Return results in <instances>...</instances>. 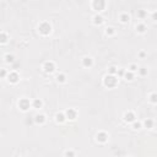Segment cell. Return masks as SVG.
I'll use <instances>...</instances> for the list:
<instances>
[{
	"label": "cell",
	"mask_w": 157,
	"mask_h": 157,
	"mask_svg": "<svg viewBox=\"0 0 157 157\" xmlns=\"http://www.w3.org/2000/svg\"><path fill=\"white\" fill-rule=\"evenodd\" d=\"M118 83H119V78L115 75L107 74L103 77V86L107 87V88H115L118 86Z\"/></svg>",
	"instance_id": "obj_1"
},
{
	"label": "cell",
	"mask_w": 157,
	"mask_h": 157,
	"mask_svg": "<svg viewBox=\"0 0 157 157\" xmlns=\"http://www.w3.org/2000/svg\"><path fill=\"white\" fill-rule=\"evenodd\" d=\"M37 29H38V32H39L40 36L47 37V36H49L52 33V25L48 21H42V22H39Z\"/></svg>",
	"instance_id": "obj_2"
},
{
	"label": "cell",
	"mask_w": 157,
	"mask_h": 157,
	"mask_svg": "<svg viewBox=\"0 0 157 157\" xmlns=\"http://www.w3.org/2000/svg\"><path fill=\"white\" fill-rule=\"evenodd\" d=\"M92 10L96 11V13H101L105 7H107V1L105 0H93L91 2Z\"/></svg>",
	"instance_id": "obj_3"
},
{
	"label": "cell",
	"mask_w": 157,
	"mask_h": 157,
	"mask_svg": "<svg viewBox=\"0 0 157 157\" xmlns=\"http://www.w3.org/2000/svg\"><path fill=\"white\" fill-rule=\"evenodd\" d=\"M6 81L10 83V85H16L20 82V72L17 70H11L9 71L7 76H6Z\"/></svg>",
	"instance_id": "obj_4"
},
{
	"label": "cell",
	"mask_w": 157,
	"mask_h": 157,
	"mask_svg": "<svg viewBox=\"0 0 157 157\" xmlns=\"http://www.w3.org/2000/svg\"><path fill=\"white\" fill-rule=\"evenodd\" d=\"M17 107H18V109H20L21 112H27V110H29V108H31V101H29L28 98H26V97H22V98L18 99Z\"/></svg>",
	"instance_id": "obj_5"
},
{
	"label": "cell",
	"mask_w": 157,
	"mask_h": 157,
	"mask_svg": "<svg viewBox=\"0 0 157 157\" xmlns=\"http://www.w3.org/2000/svg\"><path fill=\"white\" fill-rule=\"evenodd\" d=\"M55 69H56V65H55V63L54 61H52V60H47V61H44L43 63V65H42V70L45 72V74H53L54 71H55Z\"/></svg>",
	"instance_id": "obj_6"
},
{
	"label": "cell",
	"mask_w": 157,
	"mask_h": 157,
	"mask_svg": "<svg viewBox=\"0 0 157 157\" xmlns=\"http://www.w3.org/2000/svg\"><path fill=\"white\" fill-rule=\"evenodd\" d=\"M108 139H109V134L107 131L101 130L96 134V141L98 144H105V142H108Z\"/></svg>",
	"instance_id": "obj_7"
},
{
	"label": "cell",
	"mask_w": 157,
	"mask_h": 157,
	"mask_svg": "<svg viewBox=\"0 0 157 157\" xmlns=\"http://www.w3.org/2000/svg\"><path fill=\"white\" fill-rule=\"evenodd\" d=\"M137 119V117H136V114L132 112V110H126L125 113H124V115H123V120L126 123V124H131L132 121H135Z\"/></svg>",
	"instance_id": "obj_8"
},
{
	"label": "cell",
	"mask_w": 157,
	"mask_h": 157,
	"mask_svg": "<svg viewBox=\"0 0 157 157\" xmlns=\"http://www.w3.org/2000/svg\"><path fill=\"white\" fill-rule=\"evenodd\" d=\"M33 123L37 125H44L47 123V115L43 113H36L33 115Z\"/></svg>",
	"instance_id": "obj_9"
},
{
	"label": "cell",
	"mask_w": 157,
	"mask_h": 157,
	"mask_svg": "<svg viewBox=\"0 0 157 157\" xmlns=\"http://www.w3.org/2000/svg\"><path fill=\"white\" fill-rule=\"evenodd\" d=\"M81 65H82L85 69H91V67L94 65V60H93L92 56L85 55V56L81 59Z\"/></svg>",
	"instance_id": "obj_10"
},
{
	"label": "cell",
	"mask_w": 157,
	"mask_h": 157,
	"mask_svg": "<svg viewBox=\"0 0 157 157\" xmlns=\"http://www.w3.org/2000/svg\"><path fill=\"white\" fill-rule=\"evenodd\" d=\"M64 114L66 117V120H76V118L78 117V112L75 108H67Z\"/></svg>",
	"instance_id": "obj_11"
},
{
	"label": "cell",
	"mask_w": 157,
	"mask_h": 157,
	"mask_svg": "<svg viewBox=\"0 0 157 157\" xmlns=\"http://www.w3.org/2000/svg\"><path fill=\"white\" fill-rule=\"evenodd\" d=\"M103 22H104V17L102 13H94L92 16V23L94 26H101V25H103Z\"/></svg>",
	"instance_id": "obj_12"
},
{
	"label": "cell",
	"mask_w": 157,
	"mask_h": 157,
	"mask_svg": "<svg viewBox=\"0 0 157 157\" xmlns=\"http://www.w3.org/2000/svg\"><path fill=\"white\" fill-rule=\"evenodd\" d=\"M54 120H55V123H58V124H64L65 121H67V120H66V117H65V114H64V112H58V113L55 114V117H54Z\"/></svg>",
	"instance_id": "obj_13"
},
{
	"label": "cell",
	"mask_w": 157,
	"mask_h": 157,
	"mask_svg": "<svg viewBox=\"0 0 157 157\" xmlns=\"http://www.w3.org/2000/svg\"><path fill=\"white\" fill-rule=\"evenodd\" d=\"M43 107V101L40 98H34L31 101V108L33 109H40Z\"/></svg>",
	"instance_id": "obj_14"
},
{
	"label": "cell",
	"mask_w": 157,
	"mask_h": 157,
	"mask_svg": "<svg viewBox=\"0 0 157 157\" xmlns=\"http://www.w3.org/2000/svg\"><path fill=\"white\" fill-rule=\"evenodd\" d=\"M141 123H142V128H145V129H152V128H155V120L152 118H146Z\"/></svg>",
	"instance_id": "obj_15"
},
{
	"label": "cell",
	"mask_w": 157,
	"mask_h": 157,
	"mask_svg": "<svg viewBox=\"0 0 157 157\" xmlns=\"http://www.w3.org/2000/svg\"><path fill=\"white\" fill-rule=\"evenodd\" d=\"M135 29H136V32H137L139 34H144V33H146V31H147V26H146L145 22H139V23L136 25Z\"/></svg>",
	"instance_id": "obj_16"
},
{
	"label": "cell",
	"mask_w": 157,
	"mask_h": 157,
	"mask_svg": "<svg viewBox=\"0 0 157 157\" xmlns=\"http://www.w3.org/2000/svg\"><path fill=\"white\" fill-rule=\"evenodd\" d=\"M4 61L6 63V64H10V65H12L13 63H16V58H15V55L13 54H10V53H6L5 55H4Z\"/></svg>",
	"instance_id": "obj_17"
},
{
	"label": "cell",
	"mask_w": 157,
	"mask_h": 157,
	"mask_svg": "<svg viewBox=\"0 0 157 157\" xmlns=\"http://www.w3.org/2000/svg\"><path fill=\"white\" fill-rule=\"evenodd\" d=\"M55 81H56L58 83H65V82L67 81V76H66V74H64V72H59V74L55 76Z\"/></svg>",
	"instance_id": "obj_18"
},
{
	"label": "cell",
	"mask_w": 157,
	"mask_h": 157,
	"mask_svg": "<svg viewBox=\"0 0 157 157\" xmlns=\"http://www.w3.org/2000/svg\"><path fill=\"white\" fill-rule=\"evenodd\" d=\"M119 21H120L121 23H128V22L130 21V15H129L128 12H121V13H119Z\"/></svg>",
	"instance_id": "obj_19"
},
{
	"label": "cell",
	"mask_w": 157,
	"mask_h": 157,
	"mask_svg": "<svg viewBox=\"0 0 157 157\" xmlns=\"http://www.w3.org/2000/svg\"><path fill=\"white\" fill-rule=\"evenodd\" d=\"M136 72H137L139 76L145 77V76H147V74H148V69H147L146 66H139V69H137Z\"/></svg>",
	"instance_id": "obj_20"
},
{
	"label": "cell",
	"mask_w": 157,
	"mask_h": 157,
	"mask_svg": "<svg viewBox=\"0 0 157 157\" xmlns=\"http://www.w3.org/2000/svg\"><path fill=\"white\" fill-rule=\"evenodd\" d=\"M10 37L6 32H0V44H6L9 42Z\"/></svg>",
	"instance_id": "obj_21"
},
{
	"label": "cell",
	"mask_w": 157,
	"mask_h": 157,
	"mask_svg": "<svg viewBox=\"0 0 157 157\" xmlns=\"http://www.w3.org/2000/svg\"><path fill=\"white\" fill-rule=\"evenodd\" d=\"M136 16H137V18H139V20H145V18L147 17V11H146V10H144V9L137 10Z\"/></svg>",
	"instance_id": "obj_22"
},
{
	"label": "cell",
	"mask_w": 157,
	"mask_h": 157,
	"mask_svg": "<svg viewBox=\"0 0 157 157\" xmlns=\"http://www.w3.org/2000/svg\"><path fill=\"white\" fill-rule=\"evenodd\" d=\"M115 32H117L115 28L114 27H110V26L109 27H105V29H104V34L108 36V37H113L115 34Z\"/></svg>",
	"instance_id": "obj_23"
},
{
	"label": "cell",
	"mask_w": 157,
	"mask_h": 157,
	"mask_svg": "<svg viewBox=\"0 0 157 157\" xmlns=\"http://www.w3.org/2000/svg\"><path fill=\"white\" fill-rule=\"evenodd\" d=\"M130 125H131V128H132L134 130H140V129H142V123H141L140 120H137V119H136L135 121H132Z\"/></svg>",
	"instance_id": "obj_24"
},
{
	"label": "cell",
	"mask_w": 157,
	"mask_h": 157,
	"mask_svg": "<svg viewBox=\"0 0 157 157\" xmlns=\"http://www.w3.org/2000/svg\"><path fill=\"white\" fill-rule=\"evenodd\" d=\"M137 69H139V65L136 64V63H131V64H129V66H128V71H130V72H134V74H136V71H137Z\"/></svg>",
	"instance_id": "obj_25"
},
{
	"label": "cell",
	"mask_w": 157,
	"mask_h": 157,
	"mask_svg": "<svg viewBox=\"0 0 157 157\" xmlns=\"http://www.w3.org/2000/svg\"><path fill=\"white\" fill-rule=\"evenodd\" d=\"M123 78H125L126 81H132L134 78H135V74L134 72H130V71H125V74H124V77Z\"/></svg>",
	"instance_id": "obj_26"
},
{
	"label": "cell",
	"mask_w": 157,
	"mask_h": 157,
	"mask_svg": "<svg viewBox=\"0 0 157 157\" xmlns=\"http://www.w3.org/2000/svg\"><path fill=\"white\" fill-rule=\"evenodd\" d=\"M63 157H76V152H75L74 150H71V148L65 150V151H64V156H63Z\"/></svg>",
	"instance_id": "obj_27"
},
{
	"label": "cell",
	"mask_w": 157,
	"mask_h": 157,
	"mask_svg": "<svg viewBox=\"0 0 157 157\" xmlns=\"http://www.w3.org/2000/svg\"><path fill=\"white\" fill-rule=\"evenodd\" d=\"M148 101H150L152 104H156V103H157V93H156V92H151L150 96H148Z\"/></svg>",
	"instance_id": "obj_28"
},
{
	"label": "cell",
	"mask_w": 157,
	"mask_h": 157,
	"mask_svg": "<svg viewBox=\"0 0 157 157\" xmlns=\"http://www.w3.org/2000/svg\"><path fill=\"white\" fill-rule=\"evenodd\" d=\"M117 71H118V66H115V65H110L108 67V74L109 75H115L117 76Z\"/></svg>",
	"instance_id": "obj_29"
},
{
	"label": "cell",
	"mask_w": 157,
	"mask_h": 157,
	"mask_svg": "<svg viewBox=\"0 0 157 157\" xmlns=\"http://www.w3.org/2000/svg\"><path fill=\"white\" fill-rule=\"evenodd\" d=\"M126 69H123V67H118V71H117V77L118 78H123L124 77V74H125Z\"/></svg>",
	"instance_id": "obj_30"
},
{
	"label": "cell",
	"mask_w": 157,
	"mask_h": 157,
	"mask_svg": "<svg viewBox=\"0 0 157 157\" xmlns=\"http://www.w3.org/2000/svg\"><path fill=\"white\" fill-rule=\"evenodd\" d=\"M9 74V70L5 69V67H0V78H5L6 80V76Z\"/></svg>",
	"instance_id": "obj_31"
},
{
	"label": "cell",
	"mask_w": 157,
	"mask_h": 157,
	"mask_svg": "<svg viewBox=\"0 0 157 157\" xmlns=\"http://www.w3.org/2000/svg\"><path fill=\"white\" fill-rule=\"evenodd\" d=\"M146 56H147V53L145 50H140L137 53V58H140V59H146Z\"/></svg>",
	"instance_id": "obj_32"
},
{
	"label": "cell",
	"mask_w": 157,
	"mask_h": 157,
	"mask_svg": "<svg viewBox=\"0 0 157 157\" xmlns=\"http://www.w3.org/2000/svg\"><path fill=\"white\" fill-rule=\"evenodd\" d=\"M152 20H153V21H156V11L152 13Z\"/></svg>",
	"instance_id": "obj_33"
},
{
	"label": "cell",
	"mask_w": 157,
	"mask_h": 157,
	"mask_svg": "<svg viewBox=\"0 0 157 157\" xmlns=\"http://www.w3.org/2000/svg\"><path fill=\"white\" fill-rule=\"evenodd\" d=\"M126 157H131V156H126Z\"/></svg>",
	"instance_id": "obj_34"
}]
</instances>
